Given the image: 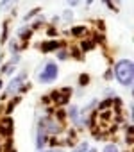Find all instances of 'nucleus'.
<instances>
[{
    "instance_id": "obj_14",
    "label": "nucleus",
    "mask_w": 134,
    "mask_h": 152,
    "mask_svg": "<svg viewBox=\"0 0 134 152\" xmlns=\"http://www.w3.org/2000/svg\"><path fill=\"white\" fill-rule=\"evenodd\" d=\"M102 152H118V147L114 143H106L104 148H102Z\"/></svg>"
},
{
    "instance_id": "obj_11",
    "label": "nucleus",
    "mask_w": 134,
    "mask_h": 152,
    "mask_svg": "<svg viewBox=\"0 0 134 152\" xmlns=\"http://www.w3.org/2000/svg\"><path fill=\"white\" fill-rule=\"evenodd\" d=\"M0 125H2V127H6V129L9 131V134L13 132V120H11L9 116H7V118L4 116V120H2V124H0Z\"/></svg>"
},
{
    "instance_id": "obj_6",
    "label": "nucleus",
    "mask_w": 134,
    "mask_h": 152,
    "mask_svg": "<svg viewBox=\"0 0 134 152\" xmlns=\"http://www.w3.org/2000/svg\"><path fill=\"white\" fill-rule=\"evenodd\" d=\"M39 47H41V52H57V50L63 47V43L52 39V41H45V43H41Z\"/></svg>"
},
{
    "instance_id": "obj_1",
    "label": "nucleus",
    "mask_w": 134,
    "mask_h": 152,
    "mask_svg": "<svg viewBox=\"0 0 134 152\" xmlns=\"http://www.w3.org/2000/svg\"><path fill=\"white\" fill-rule=\"evenodd\" d=\"M113 77L125 88H130L134 83V63L130 59H120L114 63Z\"/></svg>"
},
{
    "instance_id": "obj_4",
    "label": "nucleus",
    "mask_w": 134,
    "mask_h": 152,
    "mask_svg": "<svg viewBox=\"0 0 134 152\" xmlns=\"http://www.w3.org/2000/svg\"><path fill=\"white\" fill-rule=\"evenodd\" d=\"M38 129L43 131V132L48 136V134H57L61 127H59L52 118H48V116H41V118L38 120Z\"/></svg>"
},
{
    "instance_id": "obj_23",
    "label": "nucleus",
    "mask_w": 134,
    "mask_h": 152,
    "mask_svg": "<svg viewBox=\"0 0 134 152\" xmlns=\"http://www.w3.org/2000/svg\"><path fill=\"white\" fill-rule=\"evenodd\" d=\"M7 39V25L4 23V31H2V38H0V43H6Z\"/></svg>"
},
{
    "instance_id": "obj_26",
    "label": "nucleus",
    "mask_w": 134,
    "mask_h": 152,
    "mask_svg": "<svg viewBox=\"0 0 134 152\" xmlns=\"http://www.w3.org/2000/svg\"><path fill=\"white\" fill-rule=\"evenodd\" d=\"M64 116H66V113L59 109V111H57V120H59V122H63V120H64Z\"/></svg>"
},
{
    "instance_id": "obj_5",
    "label": "nucleus",
    "mask_w": 134,
    "mask_h": 152,
    "mask_svg": "<svg viewBox=\"0 0 134 152\" xmlns=\"http://www.w3.org/2000/svg\"><path fill=\"white\" fill-rule=\"evenodd\" d=\"M70 97H72V88H59V90L52 91V95H50V99H52L55 104H59V106L68 104Z\"/></svg>"
},
{
    "instance_id": "obj_9",
    "label": "nucleus",
    "mask_w": 134,
    "mask_h": 152,
    "mask_svg": "<svg viewBox=\"0 0 134 152\" xmlns=\"http://www.w3.org/2000/svg\"><path fill=\"white\" fill-rule=\"evenodd\" d=\"M86 32H88V27H84V25H75V27L70 31V34L75 36V38H77V36H84Z\"/></svg>"
},
{
    "instance_id": "obj_34",
    "label": "nucleus",
    "mask_w": 134,
    "mask_h": 152,
    "mask_svg": "<svg viewBox=\"0 0 134 152\" xmlns=\"http://www.w3.org/2000/svg\"><path fill=\"white\" fill-rule=\"evenodd\" d=\"M39 152H54V148H47V150H39Z\"/></svg>"
},
{
    "instance_id": "obj_13",
    "label": "nucleus",
    "mask_w": 134,
    "mask_h": 152,
    "mask_svg": "<svg viewBox=\"0 0 134 152\" xmlns=\"http://www.w3.org/2000/svg\"><path fill=\"white\" fill-rule=\"evenodd\" d=\"M88 148H90V143H88V141H82V143H81V145H77L72 152H86Z\"/></svg>"
},
{
    "instance_id": "obj_27",
    "label": "nucleus",
    "mask_w": 134,
    "mask_h": 152,
    "mask_svg": "<svg viewBox=\"0 0 134 152\" xmlns=\"http://www.w3.org/2000/svg\"><path fill=\"white\" fill-rule=\"evenodd\" d=\"M0 136H11V134H9V131H7L6 127H2V125H0Z\"/></svg>"
},
{
    "instance_id": "obj_31",
    "label": "nucleus",
    "mask_w": 134,
    "mask_h": 152,
    "mask_svg": "<svg viewBox=\"0 0 134 152\" xmlns=\"http://www.w3.org/2000/svg\"><path fill=\"white\" fill-rule=\"evenodd\" d=\"M104 4H107L109 9H116V7H114V2H111V0H107V2H104Z\"/></svg>"
},
{
    "instance_id": "obj_7",
    "label": "nucleus",
    "mask_w": 134,
    "mask_h": 152,
    "mask_svg": "<svg viewBox=\"0 0 134 152\" xmlns=\"http://www.w3.org/2000/svg\"><path fill=\"white\" fill-rule=\"evenodd\" d=\"M47 145H48V136H47L43 131L38 129V132H36V148H38V150H45Z\"/></svg>"
},
{
    "instance_id": "obj_30",
    "label": "nucleus",
    "mask_w": 134,
    "mask_h": 152,
    "mask_svg": "<svg viewBox=\"0 0 134 152\" xmlns=\"http://www.w3.org/2000/svg\"><path fill=\"white\" fill-rule=\"evenodd\" d=\"M66 4H68L70 7H77V6H79L81 2H75V0H72V2H66Z\"/></svg>"
},
{
    "instance_id": "obj_24",
    "label": "nucleus",
    "mask_w": 134,
    "mask_h": 152,
    "mask_svg": "<svg viewBox=\"0 0 134 152\" xmlns=\"http://www.w3.org/2000/svg\"><path fill=\"white\" fill-rule=\"evenodd\" d=\"M47 36H50V38H54V36H57V31H55L54 27H48V29H47Z\"/></svg>"
},
{
    "instance_id": "obj_29",
    "label": "nucleus",
    "mask_w": 134,
    "mask_h": 152,
    "mask_svg": "<svg viewBox=\"0 0 134 152\" xmlns=\"http://www.w3.org/2000/svg\"><path fill=\"white\" fill-rule=\"evenodd\" d=\"M72 54H74L75 57H82V56H81V50H79V48H74V50H72Z\"/></svg>"
},
{
    "instance_id": "obj_10",
    "label": "nucleus",
    "mask_w": 134,
    "mask_h": 152,
    "mask_svg": "<svg viewBox=\"0 0 134 152\" xmlns=\"http://www.w3.org/2000/svg\"><path fill=\"white\" fill-rule=\"evenodd\" d=\"M95 48V43L91 41V39H84L82 43H81V50L82 52H90V50H93Z\"/></svg>"
},
{
    "instance_id": "obj_15",
    "label": "nucleus",
    "mask_w": 134,
    "mask_h": 152,
    "mask_svg": "<svg viewBox=\"0 0 134 152\" xmlns=\"http://www.w3.org/2000/svg\"><path fill=\"white\" fill-rule=\"evenodd\" d=\"M13 6H15V2H0V11L7 13L9 9H13Z\"/></svg>"
},
{
    "instance_id": "obj_12",
    "label": "nucleus",
    "mask_w": 134,
    "mask_h": 152,
    "mask_svg": "<svg viewBox=\"0 0 134 152\" xmlns=\"http://www.w3.org/2000/svg\"><path fill=\"white\" fill-rule=\"evenodd\" d=\"M79 113H81V109H79L77 106H72V107L68 109V116H70L72 120H75V118L79 116Z\"/></svg>"
},
{
    "instance_id": "obj_21",
    "label": "nucleus",
    "mask_w": 134,
    "mask_h": 152,
    "mask_svg": "<svg viewBox=\"0 0 134 152\" xmlns=\"http://www.w3.org/2000/svg\"><path fill=\"white\" fill-rule=\"evenodd\" d=\"M20 61H22V56H20V54H15V56L11 57V61H9V64H13V66H16V64L20 63Z\"/></svg>"
},
{
    "instance_id": "obj_22",
    "label": "nucleus",
    "mask_w": 134,
    "mask_h": 152,
    "mask_svg": "<svg viewBox=\"0 0 134 152\" xmlns=\"http://www.w3.org/2000/svg\"><path fill=\"white\" fill-rule=\"evenodd\" d=\"M9 50L13 52V56L18 54V43H16V41H11V43H9Z\"/></svg>"
},
{
    "instance_id": "obj_17",
    "label": "nucleus",
    "mask_w": 134,
    "mask_h": 152,
    "mask_svg": "<svg viewBox=\"0 0 134 152\" xmlns=\"http://www.w3.org/2000/svg\"><path fill=\"white\" fill-rule=\"evenodd\" d=\"M18 102H20V99H18V97H16V99H13V100H11V102H9V106H7V107H6V113H7V115H9V113H11V111H13V109H15V107H16V104H18Z\"/></svg>"
},
{
    "instance_id": "obj_35",
    "label": "nucleus",
    "mask_w": 134,
    "mask_h": 152,
    "mask_svg": "<svg viewBox=\"0 0 134 152\" xmlns=\"http://www.w3.org/2000/svg\"><path fill=\"white\" fill-rule=\"evenodd\" d=\"M2 86H4V83H2V79H0V90H2Z\"/></svg>"
},
{
    "instance_id": "obj_18",
    "label": "nucleus",
    "mask_w": 134,
    "mask_h": 152,
    "mask_svg": "<svg viewBox=\"0 0 134 152\" xmlns=\"http://www.w3.org/2000/svg\"><path fill=\"white\" fill-rule=\"evenodd\" d=\"M90 83V75L88 73H81V77H79V86H86Z\"/></svg>"
},
{
    "instance_id": "obj_28",
    "label": "nucleus",
    "mask_w": 134,
    "mask_h": 152,
    "mask_svg": "<svg viewBox=\"0 0 134 152\" xmlns=\"http://www.w3.org/2000/svg\"><path fill=\"white\" fill-rule=\"evenodd\" d=\"M104 79H106V81H109V79H113V70H107V72L104 73Z\"/></svg>"
},
{
    "instance_id": "obj_3",
    "label": "nucleus",
    "mask_w": 134,
    "mask_h": 152,
    "mask_svg": "<svg viewBox=\"0 0 134 152\" xmlns=\"http://www.w3.org/2000/svg\"><path fill=\"white\" fill-rule=\"evenodd\" d=\"M25 81H27V73L25 72H20V73H16L15 77L7 83V86H6V91L2 93V100H6L7 97H11V95H16L18 91H20V88L25 84Z\"/></svg>"
},
{
    "instance_id": "obj_20",
    "label": "nucleus",
    "mask_w": 134,
    "mask_h": 152,
    "mask_svg": "<svg viewBox=\"0 0 134 152\" xmlns=\"http://www.w3.org/2000/svg\"><path fill=\"white\" fill-rule=\"evenodd\" d=\"M38 13H39V9H32V11H29V13L25 15V18H23V22H29V20H31L32 16H36Z\"/></svg>"
},
{
    "instance_id": "obj_8",
    "label": "nucleus",
    "mask_w": 134,
    "mask_h": 152,
    "mask_svg": "<svg viewBox=\"0 0 134 152\" xmlns=\"http://www.w3.org/2000/svg\"><path fill=\"white\" fill-rule=\"evenodd\" d=\"M31 36H32V29H31V27L25 25V27L18 29V38H20V39H29Z\"/></svg>"
},
{
    "instance_id": "obj_16",
    "label": "nucleus",
    "mask_w": 134,
    "mask_h": 152,
    "mask_svg": "<svg viewBox=\"0 0 134 152\" xmlns=\"http://www.w3.org/2000/svg\"><path fill=\"white\" fill-rule=\"evenodd\" d=\"M72 18H74L72 9H64V11H63V20H64V22H72Z\"/></svg>"
},
{
    "instance_id": "obj_33",
    "label": "nucleus",
    "mask_w": 134,
    "mask_h": 152,
    "mask_svg": "<svg viewBox=\"0 0 134 152\" xmlns=\"http://www.w3.org/2000/svg\"><path fill=\"white\" fill-rule=\"evenodd\" d=\"M86 152H97V148H93V147H91V148H88Z\"/></svg>"
},
{
    "instance_id": "obj_19",
    "label": "nucleus",
    "mask_w": 134,
    "mask_h": 152,
    "mask_svg": "<svg viewBox=\"0 0 134 152\" xmlns=\"http://www.w3.org/2000/svg\"><path fill=\"white\" fill-rule=\"evenodd\" d=\"M57 59H59V61L68 59V52H66L64 48H59V50H57Z\"/></svg>"
},
{
    "instance_id": "obj_2",
    "label": "nucleus",
    "mask_w": 134,
    "mask_h": 152,
    "mask_svg": "<svg viewBox=\"0 0 134 152\" xmlns=\"http://www.w3.org/2000/svg\"><path fill=\"white\" fill-rule=\"evenodd\" d=\"M57 77H59V66L54 61H47L43 68L38 72V81L41 84H52Z\"/></svg>"
},
{
    "instance_id": "obj_36",
    "label": "nucleus",
    "mask_w": 134,
    "mask_h": 152,
    "mask_svg": "<svg viewBox=\"0 0 134 152\" xmlns=\"http://www.w3.org/2000/svg\"><path fill=\"white\" fill-rule=\"evenodd\" d=\"M54 152H64V150H54Z\"/></svg>"
},
{
    "instance_id": "obj_25",
    "label": "nucleus",
    "mask_w": 134,
    "mask_h": 152,
    "mask_svg": "<svg viewBox=\"0 0 134 152\" xmlns=\"http://www.w3.org/2000/svg\"><path fill=\"white\" fill-rule=\"evenodd\" d=\"M104 97H109V99H114V97H116V95H114V91H113V90H111V88H107V90H106V91H104Z\"/></svg>"
},
{
    "instance_id": "obj_32",
    "label": "nucleus",
    "mask_w": 134,
    "mask_h": 152,
    "mask_svg": "<svg viewBox=\"0 0 134 152\" xmlns=\"http://www.w3.org/2000/svg\"><path fill=\"white\" fill-rule=\"evenodd\" d=\"M59 18H61V16H57V15H55V16L52 18V22H54V23H57V22H59Z\"/></svg>"
}]
</instances>
